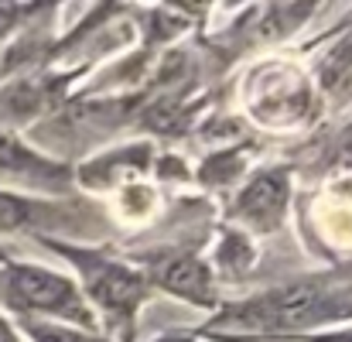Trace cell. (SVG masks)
<instances>
[{
    "label": "cell",
    "instance_id": "e0dca14e",
    "mask_svg": "<svg viewBox=\"0 0 352 342\" xmlns=\"http://www.w3.org/2000/svg\"><path fill=\"white\" fill-rule=\"evenodd\" d=\"M0 342H24L17 325H10V319H3V315H0Z\"/></svg>",
    "mask_w": 352,
    "mask_h": 342
},
{
    "label": "cell",
    "instance_id": "2e32d148",
    "mask_svg": "<svg viewBox=\"0 0 352 342\" xmlns=\"http://www.w3.org/2000/svg\"><path fill=\"white\" fill-rule=\"evenodd\" d=\"M280 342H352V325H342L339 332H318V336H294Z\"/></svg>",
    "mask_w": 352,
    "mask_h": 342
},
{
    "label": "cell",
    "instance_id": "ffe728a7",
    "mask_svg": "<svg viewBox=\"0 0 352 342\" xmlns=\"http://www.w3.org/2000/svg\"><path fill=\"white\" fill-rule=\"evenodd\" d=\"M342 288H346V291H352V270L346 274V284H342Z\"/></svg>",
    "mask_w": 352,
    "mask_h": 342
},
{
    "label": "cell",
    "instance_id": "5b68a950",
    "mask_svg": "<svg viewBox=\"0 0 352 342\" xmlns=\"http://www.w3.org/2000/svg\"><path fill=\"white\" fill-rule=\"evenodd\" d=\"M144 277H147V284H154V288H161L175 298H185L199 308H216L219 305L212 267L195 250H168V253L147 257Z\"/></svg>",
    "mask_w": 352,
    "mask_h": 342
},
{
    "label": "cell",
    "instance_id": "3957f363",
    "mask_svg": "<svg viewBox=\"0 0 352 342\" xmlns=\"http://www.w3.org/2000/svg\"><path fill=\"white\" fill-rule=\"evenodd\" d=\"M45 243L79 270L76 284L86 295V301L96 312V319L130 332L140 305L151 295V284H147L144 270H133V267L113 260L110 253H100V250H89V246H69V243L52 239V236Z\"/></svg>",
    "mask_w": 352,
    "mask_h": 342
},
{
    "label": "cell",
    "instance_id": "30bf717a",
    "mask_svg": "<svg viewBox=\"0 0 352 342\" xmlns=\"http://www.w3.org/2000/svg\"><path fill=\"white\" fill-rule=\"evenodd\" d=\"M55 216H58V206L55 202H41V199H31L24 192L0 189V236L38 229V226H45V223H52Z\"/></svg>",
    "mask_w": 352,
    "mask_h": 342
},
{
    "label": "cell",
    "instance_id": "ac0fdd59",
    "mask_svg": "<svg viewBox=\"0 0 352 342\" xmlns=\"http://www.w3.org/2000/svg\"><path fill=\"white\" fill-rule=\"evenodd\" d=\"M10 69H14V55H10V52H3V48H0V79H3V76H7V72H10Z\"/></svg>",
    "mask_w": 352,
    "mask_h": 342
},
{
    "label": "cell",
    "instance_id": "7c38bea8",
    "mask_svg": "<svg viewBox=\"0 0 352 342\" xmlns=\"http://www.w3.org/2000/svg\"><path fill=\"white\" fill-rule=\"evenodd\" d=\"M318 86L329 100L349 103L352 100V34L339 41L318 65Z\"/></svg>",
    "mask_w": 352,
    "mask_h": 342
},
{
    "label": "cell",
    "instance_id": "6da1fadb",
    "mask_svg": "<svg viewBox=\"0 0 352 342\" xmlns=\"http://www.w3.org/2000/svg\"><path fill=\"white\" fill-rule=\"evenodd\" d=\"M336 322H352V291L332 277H301L219 308L202 336L226 342H280Z\"/></svg>",
    "mask_w": 352,
    "mask_h": 342
},
{
    "label": "cell",
    "instance_id": "8992f818",
    "mask_svg": "<svg viewBox=\"0 0 352 342\" xmlns=\"http://www.w3.org/2000/svg\"><path fill=\"white\" fill-rule=\"evenodd\" d=\"M291 206V171L287 168H263L250 175L233 199V220L256 233H274L284 223Z\"/></svg>",
    "mask_w": 352,
    "mask_h": 342
},
{
    "label": "cell",
    "instance_id": "8fae6325",
    "mask_svg": "<svg viewBox=\"0 0 352 342\" xmlns=\"http://www.w3.org/2000/svg\"><path fill=\"white\" fill-rule=\"evenodd\" d=\"M318 7L315 3H267L256 10V21L250 24V34L253 41H280L287 38L291 31H298Z\"/></svg>",
    "mask_w": 352,
    "mask_h": 342
},
{
    "label": "cell",
    "instance_id": "4fadbf2b",
    "mask_svg": "<svg viewBox=\"0 0 352 342\" xmlns=\"http://www.w3.org/2000/svg\"><path fill=\"white\" fill-rule=\"evenodd\" d=\"M21 332L28 336V342H110L103 339L100 332L55 325V322H31V319H21Z\"/></svg>",
    "mask_w": 352,
    "mask_h": 342
},
{
    "label": "cell",
    "instance_id": "d6986e66",
    "mask_svg": "<svg viewBox=\"0 0 352 342\" xmlns=\"http://www.w3.org/2000/svg\"><path fill=\"white\" fill-rule=\"evenodd\" d=\"M154 342H202V339H195V336H161Z\"/></svg>",
    "mask_w": 352,
    "mask_h": 342
},
{
    "label": "cell",
    "instance_id": "5bb4252c",
    "mask_svg": "<svg viewBox=\"0 0 352 342\" xmlns=\"http://www.w3.org/2000/svg\"><path fill=\"white\" fill-rule=\"evenodd\" d=\"M31 14H38V7H31V3H0V41L10 31H17L24 24V17H31Z\"/></svg>",
    "mask_w": 352,
    "mask_h": 342
},
{
    "label": "cell",
    "instance_id": "ba28073f",
    "mask_svg": "<svg viewBox=\"0 0 352 342\" xmlns=\"http://www.w3.org/2000/svg\"><path fill=\"white\" fill-rule=\"evenodd\" d=\"M154 161V147L151 144H130V147H120L110 151L103 158H93L86 164H79L72 171V182L86 185V189H126V182L140 178Z\"/></svg>",
    "mask_w": 352,
    "mask_h": 342
},
{
    "label": "cell",
    "instance_id": "7a4b0ae2",
    "mask_svg": "<svg viewBox=\"0 0 352 342\" xmlns=\"http://www.w3.org/2000/svg\"><path fill=\"white\" fill-rule=\"evenodd\" d=\"M0 298L31 322H55L96 332L100 319L89 308L86 295L69 274H58L41 264H3L0 267Z\"/></svg>",
    "mask_w": 352,
    "mask_h": 342
},
{
    "label": "cell",
    "instance_id": "9a60e30c",
    "mask_svg": "<svg viewBox=\"0 0 352 342\" xmlns=\"http://www.w3.org/2000/svg\"><path fill=\"white\" fill-rule=\"evenodd\" d=\"M329 161H332L336 168H352V130H346V133L339 137V144L332 147Z\"/></svg>",
    "mask_w": 352,
    "mask_h": 342
},
{
    "label": "cell",
    "instance_id": "277c9868",
    "mask_svg": "<svg viewBox=\"0 0 352 342\" xmlns=\"http://www.w3.org/2000/svg\"><path fill=\"white\" fill-rule=\"evenodd\" d=\"M72 185V168L58 158H48L45 151L31 147L14 130H0V189H28V192H48L58 195Z\"/></svg>",
    "mask_w": 352,
    "mask_h": 342
},
{
    "label": "cell",
    "instance_id": "52a82bcc",
    "mask_svg": "<svg viewBox=\"0 0 352 342\" xmlns=\"http://www.w3.org/2000/svg\"><path fill=\"white\" fill-rule=\"evenodd\" d=\"M62 100L58 76H17L0 86V130H14L48 116Z\"/></svg>",
    "mask_w": 352,
    "mask_h": 342
},
{
    "label": "cell",
    "instance_id": "9c48e42d",
    "mask_svg": "<svg viewBox=\"0 0 352 342\" xmlns=\"http://www.w3.org/2000/svg\"><path fill=\"white\" fill-rule=\"evenodd\" d=\"M308 103H311L308 86L301 83V76L291 72V76H280L277 89L274 86L263 89L253 110H256V116H263L267 123H291V120H298L308 110Z\"/></svg>",
    "mask_w": 352,
    "mask_h": 342
}]
</instances>
